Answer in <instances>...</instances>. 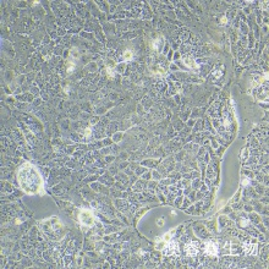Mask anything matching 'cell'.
I'll return each mask as SVG.
<instances>
[{"label": "cell", "mask_w": 269, "mask_h": 269, "mask_svg": "<svg viewBox=\"0 0 269 269\" xmlns=\"http://www.w3.org/2000/svg\"><path fill=\"white\" fill-rule=\"evenodd\" d=\"M172 232H174V231H169V234H166V235L163 237V240H164V241H169L170 238H171V236H172Z\"/></svg>", "instance_id": "obj_9"}, {"label": "cell", "mask_w": 269, "mask_h": 269, "mask_svg": "<svg viewBox=\"0 0 269 269\" xmlns=\"http://www.w3.org/2000/svg\"><path fill=\"white\" fill-rule=\"evenodd\" d=\"M124 59H125V60H131V59H132V51L126 50L124 53Z\"/></svg>", "instance_id": "obj_8"}, {"label": "cell", "mask_w": 269, "mask_h": 269, "mask_svg": "<svg viewBox=\"0 0 269 269\" xmlns=\"http://www.w3.org/2000/svg\"><path fill=\"white\" fill-rule=\"evenodd\" d=\"M78 218H80V221H81L83 225L92 226V225L94 224V217H93V214L89 212V211H86V209H82Z\"/></svg>", "instance_id": "obj_2"}, {"label": "cell", "mask_w": 269, "mask_h": 269, "mask_svg": "<svg viewBox=\"0 0 269 269\" xmlns=\"http://www.w3.org/2000/svg\"><path fill=\"white\" fill-rule=\"evenodd\" d=\"M158 225H159V226L163 225V219H159V220H158Z\"/></svg>", "instance_id": "obj_10"}, {"label": "cell", "mask_w": 269, "mask_h": 269, "mask_svg": "<svg viewBox=\"0 0 269 269\" xmlns=\"http://www.w3.org/2000/svg\"><path fill=\"white\" fill-rule=\"evenodd\" d=\"M179 251V245L177 242H170L165 248H164V254L166 256H170L172 253H176Z\"/></svg>", "instance_id": "obj_3"}, {"label": "cell", "mask_w": 269, "mask_h": 269, "mask_svg": "<svg viewBox=\"0 0 269 269\" xmlns=\"http://www.w3.org/2000/svg\"><path fill=\"white\" fill-rule=\"evenodd\" d=\"M184 63L190 67V69H197V64L192 57H184Z\"/></svg>", "instance_id": "obj_7"}, {"label": "cell", "mask_w": 269, "mask_h": 269, "mask_svg": "<svg viewBox=\"0 0 269 269\" xmlns=\"http://www.w3.org/2000/svg\"><path fill=\"white\" fill-rule=\"evenodd\" d=\"M244 248H245V252L247 254H251V253H256V250H257V246L256 245H252V244H244Z\"/></svg>", "instance_id": "obj_5"}, {"label": "cell", "mask_w": 269, "mask_h": 269, "mask_svg": "<svg viewBox=\"0 0 269 269\" xmlns=\"http://www.w3.org/2000/svg\"><path fill=\"white\" fill-rule=\"evenodd\" d=\"M186 252L189 256H196L198 253V250L193 246V244H189V245H186Z\"/></svg>", "instance_id": "obj_6"}, {"label": "cell", "mask_w": 269, "mask_h": 269, "mask_svg": "<svg viewBox=\"0 0 269 269\" xmlns=\"http://www.w3.org/2000/svg\"><path fill=\"white\" fill-rule=\"evenodd\" d=\"M220 22H221V23H225V22H226V18H225V17H224V18H221V20H220Z\"/></svg>", "instance_id": "obj_11"}, {"label": "cell", "mask_w": 269, "mask_h": 269, "mask_svg": "<svg viewBox=\"0 0 269 269\" xmlns=\"http://www.w3.org/2000/svg\"><path fill=\"white\" fill-rule=\"evenodd\" d=\"M17 181L20 187L28 195L43 193V181L38 170L32 164H25L17 172Z\"/></svg>", "instance_id": "obj_1"}, {"label": "cell", "mask_w": 269, "mask_h": 269, "mask_svg": "<svg viewBox=\"0 0 269 269\" xmlns=\"http://www.w3.org/2000/svg\"><path fill=\"white\" fill-rule=\"evenodd\" d=\"M205 251H207L209 254H217L218 247H217V245H215L214 242L209 241V242H207V245H205Z\"/></svg>", "instance_id": "obj_4"}]
</instances>
